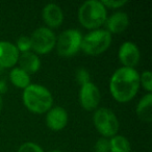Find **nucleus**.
Segmentation results:
<instances>
[{
	"instance_id": "10",
	"label": "nucleus",
	"mask_w": 152,
	"mask_h": 152,
	"mask_svg": "<svg viewBox=\"0 0 152 152\" xmlns=\"http://www.w3.org/2000/svg\"><path fill=\"white\" fill-rule=\"evenodd\" d=\"M20 53L16 46L7 41H0V68L9 69L18 63Z\"/></svg>"
},
{
	"instance_id": "26",
	"label": "nucleus",
	"mask_w": 152,
	"mask_h": 152,
	"mask_svg": "<svg viewBox=\"0 0 152 152\" xmlns=\"http://www.w3.org/2000/svg\"><path fill=\"white\" fill-rule=\"evenodd\" d=\"M49 152H63V151H61V150H58V149H53V150H51V151H49Z\"/></svg>"
},
{
	"instance_id": "14",
	"label": "nucleus",
	"mask_w": 152,
	"mask_h": 152,
	"mask_svg": "<svg viewBox=\"0 0 152 152\" xmlns=\"http://www.w3.org/2000/svg\"><path fill=\"white\" fill-rule=\"evenodd\" d=\"M19 68L25 71L27 74H34L38 72L41 68V59L34 52L21 53L18 59Z\"/></svg>"
},
{
	"instance_id": "12",
	"label": "nucleus",
	"mask_w": 152,
	"mask_h": 152,
	"mask_svg": "<svg viewBox=\"0 0 152 152\" xmlns=\"http://www.w3.org/2000/svg\"><path fill=\"white\" fill-rule=\"evenodd\" d=\"M42 17L48 28H57L64 21V13L55 3H48L42 12Z\"/></svg>"
},
{
	"instance_id": "25",
	"label": "nucleus",
	"mask_w": 152,
	"mask_h": 152,
	"mask_svg": "<svg viewBox=\"0 0 152 152\" xmlns=\"http://www.w3.org/2000/svg\"><path fill=\"white\" fill-rule=\"evenodd\" d=\"M2 107H3V99H2L1 94H0V112L2 110Z\"/></svg>"
},
{
	"instance_id": "23",
	"label": "nucleus",
	"mask_w": 152,
	"mask_h": 152,
	"mask_svg": "<svg viewBox=\"0 0 152 152\" xmlns=\"http://www.w3.org/2000/svg\"><path fill=\"white\" fill-rule=\"evenodd\" d=\"M101 3L105 9H120L127 3L126 0H102Z\"/></svg>"
},
{
	"instance_id": "21",
	"label": "nucleus",
	"mask_w": 152,
	"mask_h": 152,
	"mask_svg": "<svg viewBox=\"0 0 152 152\" xmlns=\"http://www.w3.org/2000/svg\"><path fill=\"white\" fill-rule=\"evenodd\" d=\"M17 152H44V150L38 144L32 143V142H26L20 146Z\"/></svg>"
},
{
	"instance_id": "3",
	"label": "nucleus",
	"mask_w": 152,
	"mask_h": 152,
	"mask_svg": "<svg viewBox=\"0 0 152 152\" xmlns=\"http://www.w3.org/2000/svg\"><path fill=\"white\" fill-rule=\"evenodd\" d=\"M107 19V12L101 1L89 0L81 4L78 10V20L88 29H99Z\"/></svg>"
},
{
	"instance_id": "19",
	"label": "nucleus",
	"mask_w": 152,
	"mask_h": 152,
	"mask_svg": "<svg viewBox=\"0 0 152 152\" xmlns=\"http://www.w3.org/2000/svg\"><path fill=\"white\" fill-rule=\"evenodd\" d=\"M140 86L144 88L148 93L152 91V74L150 71H144L140 74Z\"/></svg>"
},
{
	"instance_id": "18",
	"label": "nucleus",
	"mask_w": 152,
	"mask_h": 152,
	"mask_svg": "<svg viewBox=\"0 0 152 152\" xmlns=\"http://www.w3.org/2000/svg\"><path fill=\"white\" fill-rule=\"evenodd\" d=\"M16 48L19 51V53H25L29 52L31 50V41H30V37L22 36L17 40L16 43Z\"/></svg>"
},
{
	"instance_id": "9",
	"label": "nucleus",
	"mask_w": 152,
	"mask_h": 152,
	"mask_svg": "<svg viewBox=\"0 0 152 152\" xmlns=\"http://www.w3.org/2000/svg\"><path fill=\"white\" fill-rule=\"evenodd\" d=\"M119 61L125 68H132L139 64L141 53L137 46L132 42H124L121 45L118 52Z\"/></svg>"
},
{
	"instance_id": "6",
	"label": "nucleus",
	"mask_w": 152,
	"mask_h": 152,
	"mask_svg": "<svg viewBox=\"0 0 152 152\" xmlns=\"http://www.w3.org/2000/svg\"><path fill=\"white\" fill-rule=\"evenodd\" d=\"M83 34L77 29H67L56 38L55 48L61 56L70 57L80 50Z\"/></svg>"
},
{
	"instance_id": "13",
	"label": "nucleus",
	"mask_w": 152,
	"mask_h": 152,
	"mask_svg": "<svg viewBox=\"0 0 152 152\" xmlns=\"http://www.w3.org/2000/svg\"><path fill=\"white\" fill-rule=\"evenodd\" d=\"M106 29L110 34H122L123 31L127 29L129 25V18L128 15L123 12H118V13L113 14L110 17H107L105 21Z\"/></svg>"
},
{
	"instance_id": "2",
	"label": "nucleus",
	"mask_w": 152,
	"mask_h": 152,
	"mask_svg": "<svg viewBox=\"0 0 152 152\" xmlns=\"http://www.w3.org/2000/svg\"><path fill=\"white\" fill-rule=\"evenodd\" d=\"M22 100L29 112L34 114L47 113L53 105V97L47 88L40 85L30 83L23 90Z\"/></svg>"
},
{
	"instance_id": "4",
	"label": "nucleus",
	"mask_w": 152,
	"mask_h": 152,
	"mask_svg": "<svg viewBox=\"0 0 152 152\" xmlns=\"http://www.w3.org/2000/svg\"><path fill=\"white\" fill-rule=\"evenodd\" d=\"M112 44V34L105 29H95L83 37L80 49L89 55L105 52Z\"/></svg>"
},
{
	"instance_id": "24",
	"label": "nucleus",
	"mask_w": 152,
	"mask_h": 152,
	"mask_svg": "<svg viewBox=\"0 0 152 152\" xmlns=\"http://www.w3.org/2000/svg\"><path fill=\"white\" fill-rule=\"evenodd\" d=\"M7 91V76H5L4 69L0 68V94H3Z\"/></svg>"
},
{
	"instance_id": "7",
	"label": "nucleus",
	"mask_w": 152,
	"mask_h": 152,
	"mask_svg": "<svg viewBox=\"0 0 152 152\" xmlns=\"http://www.w3.org/2000/svg\"><path fill=\"white\" fill-rule=\"evenodd\" d=\"M31 49L36 54H47L55 47L56 37L48 27H39L30 37Z\"/></svg>"
},
{
	"instance_id": "15",
	"label": "nucleus",
	"mask_w": 152,
	"mask_h": 152,
	"mask_svg": "<svg viewBox=\"0 0 152 152\" xmlns=\"http://www.w3.org/2000/svg\"><path fill=\"white\" fill-rule=\"evenodd\" d=\"M137 117L144 122H151L152 120V94L148 93L141 98L135 108Z\"/></svg>"
},
{
	"instance_id": "1",
	"label": "nucleus",
	"mask_w": 152,
	"mask_h": 152,
	"mask_svg": "<svg viewBox=\"0 0 152 152\" xmlns=\"http://www.w3.org/2000/svg\"><path fill=\"white\" fill-rule=\"evenodd\" d=\"M140 88V74L132 68H119L110 80V91L116 101L126 103L133 99Z\"/></svg>"
},
{
	"instance_id": "20",
	"label": "nucleus",
	"mask_w": 152,
	"mask_h": 152,
	"mask_svg": "<svg viewBox=\"0 0 152 152\" xmlns=\"http://www.w3.org/2000/svg\"><path fill=\"white\" fill-rule=\"evenodd\" d=\"M75 79L79 85L83 86L91 81V76H90V73L87 69H85V68H79V69L76 70Z\"/></svg>"
},
{
	"instance_id": "11",
	"label": "nucleus",
	"mask_w": 152,
	"mask_h": 152,
	"mask_svg": "<svg viewBox=\"0 0 152 152\" xmlns=\"http://www.w3.org/2000/svg\"><path fill=\"white\" fill-rule=\"evenodd\" d=\"M68 123V113L64 107L54 106L46 114V124L51 130L59 131L66 127Z\"/></svg>"
},
{
	"instance_id": "8",
	"label": "nucleus",
	"mask_w": 152,
	"mask_h": 152,
	"mask_svg": "<svg viewBox=\"0 0 152 152\" xmlns=\"http://www.w3.org/2000/svg\"><path fill=\"white\" fill-rule=\"evenodd\" d=\"M101 100V94L97 86L92 81L81 86L79 91V102L86 110H95Z\"/></svg>"
},
{
	"instance_id": "5",
	"label": "nucleus",
	"mask_w": 152,
	"mask_h": 152,
	"mask_svg": "<svg viewBox=\"0 0 152 152\" xmlns=\"http://www.w3.org/2000/svg\"><path fill=\"white\" fill-rule=\"evenodd\" d=\"M93 122L98 132L102 137H113L119 131V120L117 116L110 110L106 107L97 108L94 113Z\"/></svg>"
},
{
	"instance_id": "22",
	"label": "nucleus",
	"mask_w": 152,
	"mask_h": 152,
	"mask_svg": "<svg viewBox=\"0 0 152 152\" xmlns=\"http://www.w3.org/2000/svg\"><path fill=\"white\" fill-rule=\"evenodd\" d=\"M95 152H110V140L106 137H100L94 146Z\"/></svg>"
},
{
	"instance_id": "17",
	"label": "nucleus",
	"mask_w": 152,
	"mask_h": 152,
	"mask_svg": "<svg viewBox=\"0 0 152 152\" xmlns=\"http://www.w3.org/2000/svg\"><path fill=\"white\" fill-rule=\"evenodd\" d=\"M110 152H131V146L125 137L116 134L110 140Z\"/></svg>"
},
{
	"instance_id": "16",
	"label": "nucleus",
	"mask_w": 152,
	"mask_h": 152,
	"mask_svg": "<svg viewBox=\"0 0 152 152\" xmlns=\"http://www.w3.org/2000/svg\"><path fill=\"white\" fill-rule=\"evenodd\" d=\"M10 79L13 86L19 89H26L30 85V76L19 67L13 68L10 73Z\"/></svg>"
}]
</instances>
